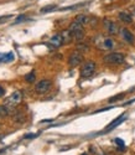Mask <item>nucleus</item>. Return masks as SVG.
<instances>
[{
	"mask_svg": "<svg viewBox=\"0 0 135 155\" xmlns=\"http://www.w3.org/2000/svg\"><path fill=\"white\" fill-rule=\"evenodd\" d=\"M69 32L74 40H82L83 36H84V30H83V25L78 24V22L73 21L71 25H69Z\"/></svg>",
	"mask_w": 135,
	"mask_h": 155,
	"instance_id": "f257e3e1",
	"label": "nucleus"
},
{
	"mask_svg": "<svg viewBox=\"0 0 135 155\" xmlns=\"http://www.w3.org/2000/svg\"><path fill=\"white\" fill-rule=\"evenodd\" d=\"M104 62L110 63V65H120L124 61V55L119 54V52H111L104 56Z\"/></svg>",
	"mask_w": 135,
	"mask_h": 155,
	"instance_id": "f03ea898",
	"label": "nucleus"
},
{
	"mask_svg": "<svg viewBox=\"0 0 135 155\" xmlns=\"http://www.w3.org/2000/svg\"><path fill=\"white\" fill-rule=\"evenodd\" d=\"M94 71H96V63L93 61H87L81 70V76L83 78H88L94 73Z\"/></svg>",
	"mask_w": 135,
	"mask_h": 155,
	"instance_id": "7ed1b4c3",
	"label": "nucleus"
},
{
	"mask_svg": "<svg viewBox=\"0 0 135 155\" xmlns=\"http://www.w3.org/2000/svg\"><path fill=\"white\" fill-rule=\"evenodd\" d=\"M21 99H22V93H21V91H15L14 93H11V96L5 101V106L12 108V107L17 106L19 103L21 102Z\"/></svg>",
	"mask_w": 135,
	"mask_h": 155,
	"instance_id": "20e7f679",
	"label": "nucleus"
},
{
	"mask_svg": "<svg viewBox=\"0 0 135 155\" xmlns=\"http://www.w3.org/2000/svg\"><path fill=\"white\" fill-rule=\"evenodd\" d=\"M51 88V81H48V79H42V81H40L39 83L35 86V91L37 93H46L48 90Z\"/></svg>",
	"mask_w": 135,
	"mask_h": 155,
	"instance_id": "39448f33",
	"label": "nucleus"
},
{
	"mask_svg": "<svg viewBox=\"0 0 135 155\" xmlns=\"http://www.w3.org/2000/svg\"><path fill=\"white\" fill-rule=\"evenodd\" d=\"M125 118H127V115H125V114H122V115H119L117 119H114V120L111 122L110 124H108V125H107V127H105V129H104L103 131H102V133H99V134H104V133H108V131H110L111 129H114L115 127H118V125H119L120 123H123V122L125 120Z\"/></svg>",
	"mask_w": 135,
	"mask_h": 155,
	"instance_id": "423d86ee",
	"label": "nucleus"
},
{
	"mask_svg": "<svg viewBox=\"0 0 135 155\" xmlns=\"http://www.w3.org/2000/svg\"><path fill=\"white\" fill-rule=\"evenodd\" d=\"M83 60V56L80 54V52H74L72 54L71 56H69V60H68V63L71 67H76V66H78Z\"/></svg>",
	"mask_w": 135,
	"mask_h": 155,
	"instance_id": "0eeeda50",
	"label": "nucleus"
},
{
	"mask_svg": "<svg viewBox=\"0 0 135 155\" xmlns=\"http://www.w3.org/2000/svg\"><path fill=\"white\" fill-rule=\"evenodd\" d=\"M120 36H122V39L125 42H128V44H133V42H134V36L128 29H122V30H120Z\"/></svg>",
	"mask_w": 135,
	"mask_h": 155,
	"instance_id": "6e6552de",
	"label": "nucleus"
},
{
	"mask_svg": "<svg viewBox=\"0 0 135 155\" xmlns=\"http://www.w3.org/2000/svg\"><path fill=\"white\" fill-rule=\"evenodd\" d=\"M50 42H51V45H52L53 47H60V46H61L64 42V39H63L62 34H57V35H55V36L51 37Z\"/></svg>",
	"mask_w": 135,
	"mask_h": 155,
	"instance_id": "1a4fd4ad",
	"label": "nucleus"
},
{
	"mask_svg": "<svg viewBox=\"0 0 135 155\" xmlns=\"http://www.w3.org/2000/svg\"><path fill=\"white\" fill-rule=\"evenodd\" d=\"M105 29L108 31V34H110V35H115V34H118V31H119L118 25L115 24V22L108 21V20L105 21Z\"/></svg>",
	"mask_w": 135,
	"mask_h": 155,
	"instance_id": "9d476101",
	"label": "nucleus"
},
{
	"mask_svg": "<svg viewBox=\"0 0 135 155\" xmlns=\"http://www.w3.org/2000/svg\"><path fill=\"white\" fill-rule=\"evenodd\" d=\"M119 19H120V20H122L123 22H125V24H130V22H133L132 16H130L128 13H125V11L119 13Z\"/></svg>",
	"mask_w": 135,
	"mask_h": 155,
	"instance_id": "9b49d317",
	"label": "nucleus"
},
{
	"mask_svg": "<svg viewBox=\"0 0 135 155\" xmlns=\"http://www.w3.org/2000/svg\"><path fill=\"white\" fill-rule=\"evenodd\" d=\"M11 61H14V54L12 52L0 55V62H11Z\"/></svg>",
	"mask_w": 135,
	"mask_h": 155,
	"instance_id": "f8f14e48",
	"label": "nucleus"
},
{
	"mask_svg": "<svg viewBox=\"0 0 135 155\" xmlns=\"http://www.w3.org/2000/svg\"><path fill=\"white\" fill-rule=\"evenodd\" d=\"M74 21L78 22V24H81V25H86L88 21H89V19H88L86 15H78L76 16V19H74Z\"/></svg>",
	"mask_w": 135,
	"mask_h": 155,
	"instance_id": "ddd939ff",
	"label": "nucleus"
},
{
	"mask_svg": "<svg viewBox=\"0 0 135 155\" xmlns=\"http://www.w3.org/2000/svg\"><path fill=\"white\" fill-rule=\"evenodd\" d=\"M10 111H11V108L10 107H8V106H3V107H0V118L1 117H6L10 114Z\"/></svg>",
	"mask_w": 135,
	"mask_h": 155,
	"instance_id": "4468645a",
	"label": "nucleus"
},
{
	"mask_svg": "<svg viewBox=\"0 0 135 155\" xmlns=\"http://www.w3.org/2000/svg\"><path fill=\"white\" fill-rule=\"evenodd\" d=\"M57 8L55 5V4H52V5H46V6H44V8H41V10H40V13L41 14H46V13H50V11H53L55 9Z\"/></svg>",
	"mask_w": 135,
	"mask_h": 155,
	"instance_id": "2eb2a0df",
	"label": "nucleus"
},
{
	"mask_svg": "<svg viewBox=\"0 0 135 155\" xmlns=\"http://www.w3.org/2000/svg\"><path fill=\"white\" fill-rule=\"evenodd\" d=\"M113 46H114V41H113V40L105 39V40L103 41V47H104V49L110 50V49H113Z\"/></svg>",
	"mask_w": 135,
	"mask_h": 155,
	"instance_id": "dca6fc26",
	"label": "nucleus"
},
{
	"mask_svg": "<svg viewBox=\"0 0 135 155\" xmlns=\"http://www.w3.org/2000/svg\"><path fill=\"white\" fill-rule=\"evenodd\" d=\"M123 98H124V93H119V95L109 98L108 102H109V103H114V102H117V101H119V99H123Z\"/></svg>",
	"mask_w": 135,
	"mask_h": 155,
	"instance_id": "f3484780",
	"label": "nucleus"
},
{
	"mask_svg": "<svg viewBox=\"0 0 135 155\" xmlns=\"http://www.w3.org/2000/svg\"><path fill=\"white\" fill-rule=\"evenodd\" d=\"M25 81H26V82H29V83H32V82L35 81V73H34V72L27 73L26 76H25Z\"/></svg>",
	"mask_w": 135,
	"mask_h": 155,
	"instance_id": "a211bd4d",
	"label": "nucleus"
},
{
	"mask_svg": "<svg viewBox=\"0 0 135 155\" xmlns=\"http://www.w3.org/2000/svg\"><path fill=\"white\" fill-rule=\"evenodd\" d=\"M88 50H89V47H88L87 45H84V44H78L77 45V51H81V52H87Z\"/></svg>",
	"mask_w": 135,
	"mask_h": 155,
	"instance_id": "6ab92c4d",
	"label": "nucleus"
},
{
	"mask_svg": "<svg viewBox=\"0 0 135 155\" xmlns=\"http://www.w3.org/2000/svg\"><path fill=\"white\" fill-rule=\"evenodd\" d=\"M114 142H115V144L117 145H119L122 149H124V147H125V144H124V140L123 139H120V138H115L114 139Z\"/></svg>",
	"mask_w": 135,
	"mask_h": 155,
	"instance_id": "aec40b11",
	"label": "nucleus"
},
{
	"mask_svg": "<svg viewBox=\"0 0 135 155\" xmlns=\"http://www.w3.org/2000/svg\"><path fill=\"white\" fill-rule=\"evenodd\" d=\"M24 20H26V16L25 15H20V16H17V19L15 20V22H14V24H19V22H22Z\"/></svg>",
	"mask_w": 135,
	"mask_h": 155,
	"instance_id": "412c9836",
	"label": "nucleus"
},
{
	"mask_svg": "<svg viewBox=\"0 0 135 155\" xmlns=\"http://www.w3.org/2000/svg\"><path fill=\"white\" fill-rule=\"evenodd\" d=\"M113 107H107V108H102V109H98V111H96L94 113H99V112H107V111H109V109H111Z\"/></svg>",
	"mask_w": 135,
	"mask_h": 155,
	"instance_id": "4be33fe9",
	"label": "nucleus"
},
{
	"mask_svg": "<svg viewBox=\"0 0 135 155\" xmlns=\"http://www.w3.org/2000/svg\"><path fill=\"white\" fill-rule=\"evenodd\" d=\"M4 96H5V90H4V87L0 86V98L4 97Z\"/></svg>",
	"mask_w": 135,
	"mask_h": 155,
	"instance_id": "5701e85b",
	"label": "nucleus"
},
{
	"mask_svg": "<svg viewBox=\"0 0 135 155\" xmlns=\"http://www.w3.org/2000/svg\"><path fill=\"white\" fill-rule=\"evenodd\" d=\"M35 137H37V134H26L25 135V139H29V138H35Z\"/></svg>",
	"mask_w": 135,
	"mask_h": 155,
	"instance_id": "b1692460",
	"label": "nucleus"
},
{
	"mask_svg": "<svg viewBox=\"0 0 135 155\" xmlns=\"http://www.w3.org/2000/svg\"><path fill=\"white\" fill-rule=\"evenodd\" d=\"M134 102H135V99H132V101H129V102H127V103H124L123 106H124V107H125V106H129V104H132V103H134Z\"/></svg>",
	"mask_w": 135,
	"mask_h": 155,
	"instance_id": "393cba45",
	"label": "nucleus"
},
{
	"mask_svg": "<svg viewBox=\"0 0 135 155\" xmlns=\"http://www.w3.org/2000/svg\"><path fill=\"white\" fill-rule=\"evenodd\" d=\"M82 155H86V154H82Z\"/></svg>",
	"mask_w": 135,
	"mask_h": 155,
	"instance_id": "a878e982",
	"label": "nucleus"
}]
</instances>
